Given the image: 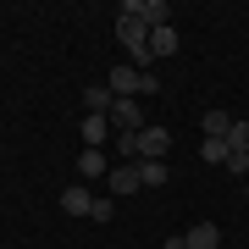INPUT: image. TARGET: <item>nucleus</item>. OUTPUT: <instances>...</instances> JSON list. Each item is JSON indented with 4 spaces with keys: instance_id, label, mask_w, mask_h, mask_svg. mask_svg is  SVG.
Wrapping results in <instances>:
<instances>
[{
    "instance_id": "1",
    "label": "nucleus",
    "mask_w": 249,
    "mask_h": 249,
    "mask_svg": "<svg viewBox=\"0 0 249 249\" xmlns=\"http://www.w3.org/2000/svg\"><path fill=\"white\" fill-rule=\"evenodd\" d=\"M106 89H111L116 100H139V94H155V78H150V72H139L133 61H116L111 78H106Z\"/></svg>"
},
{
    "instance_id": "2",
    "label": "nucleus",
    "mask_w": 249,
    "mask_h": 249,
    "mask_svg": "<svg viewBox=\"0 0 249 249\" xmlns=\"http://www.w3.org/2000/svg\"><path fill=\"white\" fill-rule=\"evenodd\" d=\"M122 17H139V22H150V28H166L172 6H166V0H122Z\"/></svg>"
},
{
    "instance_id": "3",
    "label": "nucleus",
    "mask_w": 249,
    "mask_h": 249,
    "mask_svg": "<svg viewBox=\"0 0 249 249\" xmlns=\"http://www.w3.org/2000/svg\"><path fill=\"white\" fill-rule=\"evenodd\" d=\"M166 150H172V133H166V127H144V133H139V160H160Z\"/></svg>"
},
{
    "instance_id": "4",
    "label": "nucleus",
    "mask_w": 249,
    "mask_h": 249,
    "mask_svg": "<svg viewBox=\"0 0 249 249\" xmlns=\"http://www.w3.org/2000/svg\"><path fill=\"white\" fill-rule=\"evenodd\" d=\"M144 178H139V160H122V166H111V194H139Z\"/></svg>"
},
{
    "instance_id": "5",
    "label": "nucleus",
    "mask_w": 249,
    "mask_h": 249,
    "mask_svg": "<svg viewBox=\"0 0 249 249\" xmlns=\"http://www.w3.org/2000/svg\"><path fill=\"white\" fill-rule=\"evenodd\" d=\"M178 45H183V39H178V28H150V55H155V61H160V55H178Z\"/></svg>"
},
{
    "instance_id": "6",
    "label": "nucleus",
    "mask_w": 249,
    "mask_h": 249,
    "mask_svg": "<svg viewBox=\"0 0 249 249\" xmlns=\"http://www.w3.org/2000/svg\"><path fill=\"white\" fill-rule=\"evenodd\" d=\"M183 244L188 249H216V244H222V227H216V222H199V227L183 232Z\"/></svg>"
},
{
    "instance_id": "7",
    "label": "nucleus",
    "mask_w": 249,
    "mask_h": 249,
    "mask_svg": "<svg viewBox=\"0 0 249 249\" xmlns=\"http://www.w3.org/2000/svg\"><path fill=\"white\" fill-rule=\"evenodd\" d=\"M61 211L67 216H89L94 211V194H89V188H67V194H61Z\"/></svg>"
},
{
    "instance_id": "8",
    "label": "nucleus",
    "mask_w": 249,
    "mask_h": 249,
    "mask_svg": "<svg viewBox=\"0 0 249 249\" xmlns=\"http://www.w3.org/2000/svg\"><path fill=\"white\" fill-rule=\"evenodd\" d=\"M83 106H89L94 116H111V106H116V94L106 89V83H94V89H83Z\"/></svg>"
},
{
    "instance_id": "9",
    "label": "nucleus",
    "mask_w": 249,
    "mask_h": 249,
    "mask_svg": "<svg viewBox=\"0 0 249 249\" xmlns=\"http://www.w3.org/2000/svg\"><path fill=\"white\" fill-rule=\"evenodd\" d=\"M106 127H111V116H83V144H89V150H100V144H106Z\"/></svg>"
},
{
    "instance_id": "10",
    "label": "nucleus",
    "mask_w": 249,
    "mask_h": 249,
    "mask_svg": "<svg viewBox=\"0 0 249 249\" xmlns=\"http://www.w3.org/2000/svg\"><path fill=\"white\" fill-rule=\"evenodd\" d=\"M139 178H144V188H160L172 172H166V160H139Z\"/></svg>"
},
{
    "instance_id": "11",
    "label": "nucleus",
    "mask_w": 249,
    "mask_h": 249,
    "mask_svg": "<svg viewBox=\"0 0 249 249\" xmlns=\"http://www.w3.org/2000/svg\"><path fill=\"white\" fill-rule=\"evenodd\" d=\"M227 127H232L227 111H205V139H227Z\"/></svg>"
},
{
    "instance_id": "12",
    "label": "nucleus",
    "mask_w": 249,
    "mask_h": 249,
    "mask_svg": "<svg viewBox=\"0 0 249 249\" xmlns=\"http://www.w3.org/2000/svg\"><path fill=\"white\" fill-rule=\"evenodd\" d=\"M205 160H211V166H227V155H232V144L227 139H205V150H199Z\"/></svg>"
},
{
    "instance_id": "13",
    "label": "nucleus",
    "mask_w": 249,
    "mask_h": 249,
    "mask_svg": "<svg viewBox=\"0 0 249 249\" xmlns=\"http://www.w3.org/2000/svg\"><path fill=\"white\" fill-rule=\"evenodd\" d=\"M78 172H83V178H100V172H106V155H100V150H83L78 155Z\"/></svg>"
},
{
    "instance_id": "14",
    "label": "nucleus",
    "mask_w": 249,
    "mask_h": 249,
    "mask_svg": "<svg viewBox=\"0 0 249 249\" xmlns=\"http://www.w3.org/2000/svg\"><path fill=\"white\" fill-rule=\"evenodd\" d=\"M116 160H139V133H116Z\"/></svg>"
},
{
    "instance_id": "15",
    "label": "nucleus",
    "mask_w": 249,
    "mask_h": 249,
    "mask_svg": "<svg viewBox=\"0 0 249 249\" xmlns=\"http://www.w3.org/2000/svg\"><path fill=\"white\" fill-rule=\"evenodd\" d=\"M227 144H232V150H244V155H249V122H232V127H227Z\"/></svg>"
},
{
    "instance_id": "16",
    "label": "nucleus",
    "mask_w": 249,
    "mask_h": 249,
    "mask_svg": "<svg viewBox=\"0 0 249 249\" xmlns=\"http://www.w3.org/2000/svg\"><path fill=\"white\" fill-rule=\"evenodd\" d=\"M227 172H232V178H249V155L232 150V155H227Z\"/></svg>"
},
{
    "instance_id": "17",
    "label": "nucleus",
    "mask_w": 249,
    "mask_h": 249,
    "mask_svg": "<svg viewBox=\"0 0 249 249\" xmlns=\"http://www.w3.org/2000/svg\"><path fill=\"white\" fill-rule=\"evenodd\" d=\"M111 211H116L111 199H94V211H89V222H111Z\"/></svg>"
},
{
    "instance_id": "18",
    "label": "nucleus",
    "mask_w": 249,
    "mask_h": 249,
    "mask_svg": "<svg viewBox=\"0 0 249 249\" xmlns=\"http://www.w3.org/2000/svg\"><path fill=\"white\" fill-rule=\"evenodd\" d=\"M244 194H249V183H244Z\"/></svg>"
}]
</instances>
